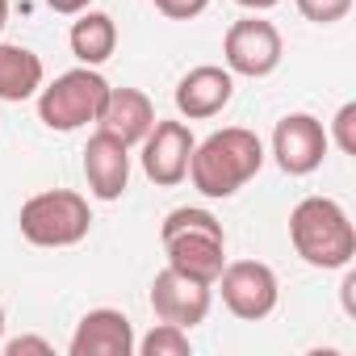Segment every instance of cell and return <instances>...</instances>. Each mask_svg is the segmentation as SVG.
<instances>
[{"mask_svg":"<svg viewBox=\"0 0 356 356\" xmlns=\"http://www.w3.org/2000/svg\"><path fill=\"white\" fill-rule=\"evenodd\" d=\"M0 335H5V306H0Z\"/></svg>","mask_w":356,"mask_h":356,"instance_id":"cell-26","label":"cell"},{"mask_svg":"<svg viewBox=\"0 0 356 356\" xmlns=\"http://www.w3.org/2000/svg\"><path fill=\"white\" fill-rule=\"evenodd\" d=\"M84 181L92 189V197L118 202L130 185V147L122 138H113L109 130H97L84 147Z\"/></svg>","mask_w":356,"mask_h":356,"instance_id":"cell-11","label":"cell"},{"mask_svg":"<svg viewBox=\"0 0 356 356\" xmlns=\"http://www.w3.org/2000/svg\"><path fill=\"white\" fill-rule=\"evenodd\" d=\"M298 13L314 26H331L352 13V0H298Z\"/></svg>","mask_w":356,"mask_h":356,"instance_id":"cell-18","label":"cell"},{"mask_svg":"<svg viewBox=\"0 0 356 356\" xmlns=\"http://www.w3.org/2000/svg\"><path fill=\"white\" fill-rule=\"evenodd\" d=\"M151 310L159 323H176L189 331V327L206 323V314H210V285L176 273V268H163L151 281Z\"/></svg>","mask_w":356,"mask_h":356,"instance_id":"cell-10","label":"cell"},{"mask_svg":"<svg viewBox=\"0 0 356 356\" xmlns=\"http://www.w3.org/2000/svg\"><path fill=\"white\" fill-rule=\"evenodd\" d=\"M193 130L185 122H168V118H155V126L147 130L143 138V172L159 189H172L189 176V159H193Z\"/></svg>","mask_w":356,"mask_h":356,"instance_id":"cell-8","label":"cell"},{"mask_svg":"<svg viewBox=\"0 0 356 356\" xmlns=\"http://www.w3.org/2000/svg\"><path fill=\"white\" fill-rule=\"evenodd\" d=\"M235 5H243V9H252V13H264V9L281 5V0H235Z\"/></svg>","mask_w":356,"mask_h":356,"instance_id":"cell-24","label":"cell"},{"mask_svg":"<svg viewBox=\"0 0 356 356\" xmlns=\"http://www.w3.org/2000/svg\"><path fill=\"white\" fill-rule=\"evenodd\" d=\"M289 239L310 268H348L356 256V227L331 197H302L289 214Z\"/></svg>","mask_w":356,"mask_h":356,"instance_id":"cell-3","label":"cell"},{"mask_svg":"<svg viewBox=\"0 0 356 356\" xmlns=\"http://www.w3.org/2000/svg\"><path fill=\"white\" fill-rule=\"evenodd\" d=\"M67 42H72V55H76L84 67H101V63L118 51V26H113L109 13L84 9V13H76V26H72Z\"/></svg>","mask_w":356,"mask_h":356,"instance_id":"cell-16","label":"cell"},{"mask_svg":"<svg viewBox=\"0 0 356 356\" xmlns=\"http://www.w3.org/2000/svg\"><path fill=\"white\" fill-rule=\"evenodd\" d=\"M5 352H9V356H26V352L51 356L55 348H51V339H42V335H17V339H9V343H5Z\"/></svg>","mask_w":356,"mask_h":356,"instance_id":"cell-21","label":"cell"},{"mask_svg":"<svg viewBox=\"0 0 356 356\" xmlns=\"http://www.w3.org/2000/svg\"><path fill=\"white\" fill-rule=\"evenodd\" d=\"M151 5L172 22H193V17H202L210 9V0H151Z\"/></svg>","mask_w":356,"mask_h":356,"instance_id":"cell-20","label":"cell"},{"mask_svg":"<svg viewBox=\"0 0 356 356\" xmlns=\"http://www.w3.org/2000/svg\"><path fill=\"white\" fill-rule=\"evenodd\" d=\"M339 289H343V310H348V314H356V298H352V289H356V273H348Z\"/></svg>","mask_w":356,"mask_h":356,"instance_id":"cell-23","label":"cell"},{"mask_svg":"<svg viewBox=\"0 0 356 356\" xmlns=\"http://www.w3.org/2000/svg\"><path fill=\"white\" fill-rule=\"evenodd\" d=\"M22 235L34 243V248H72L88 235L92 227V214H88V202L72 189H47V193H34L26 206H22Z\"/></svg>","mask_w":356,"mask_h":356,"instance_id":"cell-4","label":"cell"},{"mask_svg":"<svg viewBox=\"0 0 356 356\" xmlns=\"http://www.w3.org/2000/svg\"><path fill=\"white\" fill-rule=\"evenodd\" d=\"M47 5L55 9V13H63V17H76V13H84L92 0H47Z\"/></svg>","mask_w":356,"mask_h":356,"instance_id":"cell-22","label":"cell"},{"mask_svg":"<svg viewBox=\"0 0 356 356\" xmlns=\"http://www.w3.org/2000/svg\"><path fill=\"white\" fill-rule=\"evenodd\" d=\"M155 126V105L147 92L138 88H109L101 113H97V130H109L113 138H122L126 147L143 143L147 130Z\"/></svg>","mask_w":356,"mask_h":356,"instance_id":"cell-14","label":"cell"},{"mask_svg":"<svg viewBox=\"0 0 356 356\" xmlns=\"http://www.w3.org/2000/svg\"><path fill=\"white\" fill-rule=\"evenodd\" d=\"M5 22H9V0H0V34H5Z\"/></svg>","mask_w":356,"mask_h":356,"instance_id":"cell-25","label":"cell"},{"mask_svg":"<svg viewBox=\"0 0 356 356\" xmlns=\"http://www.w3.org/2000/svg\"><path fill=\"white\" fill-rule=\"evenodd\" d=\"M109 97V84L101 72L92 67H76V72H63L55 84L38 88V122L47 130H80L88 122H97L101 105Z\"/></svg>","mask_w":356,"mask_h":356,"instance_id":"cell-5","label":"cell"},{"mask_svg":"<svg viewBox=\"0 0 356 356\" xmlns=\"http://www.w3.org/2000/svg\"><path fill=\"white\" fill-rule=\"evenodd\" d=\"M331 134H335V147H339L343 155H356V101L339 105V113H335V122H331Z\"/></svg>","mask_w":356,"mask_h":356,"instance_id":"cell-19","label":"cell"},{"mask_svg":"<svg viewBox=\"0 0 356 356\" xmlns=\"http://www.w3.org/2000/svg\"><path fill=\"white\" fill-rule=\"evenodd\" d=\"M222 55H227V72L231 76H248V80H260V76H273L281 67V34L273 22L264 17H243L227 30L222 38Z\"/></svg>","mask_w":356,"mask_h":356,"instance_id":"cell-6","label":"cell"},{"mask_svg":"<svg viewBox=\"0 0 356 356\" xmlns=\"http://www.w3.org/2000/svg\"><path fill=\"white\" fill-rule=\"evenodd\" d=\"M327 147H331V138H327L323 122L310 113H285L273 130V155L285 176H310L323 163Z\"/></svg>","mask_w":356,"mask_h":356,"instance_id":"cell-9","label":"cell"},{"mask_svg":"<svg viewBox=\"0 0 356 356\" xmlns=\"http://www.w3.org/2000/svg\"><path fill=\"white\" fill-rule=\"evenodd\" d=\"M260 168H264V143L243 126L214 130L206 143L193 147L189 159L193 189L202 197H235Z\"/></svg>","mask_w":356,"mask_h":356,"instance_id":"cell-1","label":"cell"},{"mask_svg":"<svg viewBox=\"0 0 356 356\" xmlns=\"http://www.w3.org/2000/svg\"><path fill=\"white\" fill-rule=\"evenodd\" d=\"M159 239L168 252V268L185 273L193 281H206V285L218 281L227 264V231L210 210H197V206L172 210L159 227Z\"/></svg>","mask_w":356,"mask_h":356,"instance_id":"cell-2","label":"cell"},{"mask_svg":"<svg viewBox=\"0 0 356 356\" xmlns=\"http://www.w3.org/2000/svg\"><path fill=\"white\" fill-rule=\"evenodd\" d=\"M231 97H235V76L227 67L202 63L176 84V113L189 122H206V118H218L231 105Z\"/></svg>","mask_w":356,"mask_h":356,"instance_id":"cell-12","label":"cell"},{"mask_svg":"<svg viewBox=\"0 0 356 356\" xmlns=\"http://www.w3.org/2000/svg\"><path fill=\"white\" fill-rule=\"evenodd\" d=\"M42 59L30 47L0 42V101H30L42 88Z\"/></svg>","mask_w":356,"mask_h":356,"instance_id":"cell-15","label":"cell"},{"mask_svg":"<svg viewBox=\"0 0 356 356\" xmlns=\"http://www.w3.org/2000/svg\"><path fill=\"white\" fill-rule=\"evenodd\" d=\"M134 348L143 356H189L193 343H189V331L185 327H176V323H159L151 327L143 339H134Z\"/></svg>","mask_w":356,"mask_h":356,"instance_id":"cell-17","label":"cell"},{"mask_svg":"<svg viewBox=\"0 0 356 356\" xmlns=\"http://www.w3.org/2000/svg\"><path fill=\"white\" fill-rule=\"evenodd\" d=\"M222 289V302L235 318H268L277 310V298H281V285H277V273L260 260H235V264H222L218 281Z\"/></svg>","mask_w":356,"mask_h":356,"instance_id":"cell-7","label":"cell"},{"mask_svg":"<svg viewBox=\"0 0 356 356\" xmlns=\"http://www.w3.org/2000/svg\"><path fill=\"white\" fill-rule=\"evenodd\" d=\"M72 356H130L134 352V327L122 310H88L67 343Z\"/></svg>","mask_w":356,"mask_h":356,"instance_id":"cell-13","label":"cell"}]
</instances>
